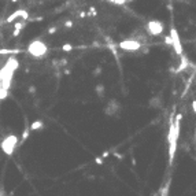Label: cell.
Masks as SVG:
<instances>
[{"instance_id": "cell-1", "label": "cell", "mask_w": 196, "mask_h": 196, "mask_svg": "<svg viewBox=\"0 0 196 196\" xmlns=\"http://www.w3.org/2000/svg\"><path fill=\"white\" fill-rule=\"evenodd\" d=\"M28 54L32 58H36V59H41L43 56L47 55L48 52V45L45 44L44 41L41 40H32L29 44H28Z\"/></svg>"}, {"instance_id": "cell-2", "label": "cell", "mask_w": 196, "mask_h": 196, "mask_svg": "<svg viewBox=\"0 0 196 196\" xmlns=\"http://www.w3.org/2000/svg\"><path fill=\"white\" fill-rule=\"evenodd\" d=\"M17 146H18V137H17V134H8L6 139L1 141V144H0L3 152L6 155H8V156H11L14 154V150H15Z\"/></svg>"}, {"instance_id": "cell-3", "label": "cell", "mask_w": 196, "mask_h": 196, "mask_svg": "<svg viewBox=\"0 0 196 196\" xmlns=\"http://www.w3.org/2000/svg\"><path fill=\"white\" fill-rule=\"evenodd\" d=\"M170 37H171V47H173V50L174 52L180 55V56H183V44H181V40H180V34H178L177 29L174 28V26H171L170 28Z\"/></svg>"}, {"instance_id": "cell-4", "label": "cell", "mask_w": 196, "mask_h": 196, "mask_svg": "<svg viewBox=\"0 0 196 196\" xmlns=\"http://www.w3.org/2000/svg\"><path fill=\"white\" fill-rule=\"evenodd\" d=\"M122 51H128V52H136V51L141 50V47L143 44L137 41V40H133V38H128V40H124V41H121L119 44H118Z\"/></svg>"}, {"instance_id": "cell-5", "label": "cell", "mask_w": 196, "mask_h": 196, "mask_svg": "<svg viewBox=\"0 0 196 196\" xmlns=\"http://www.w3.org/2000/svg\"><path fill=\"white\" fill-rule=\"evenodd\" d=\"M147 30L151 36H160L164 30V25L163 22H160L158 19H151L147 23Z\"/></svg>"}, {"instance_id": "cell-6", "label": "cell", "mask_w": 196, "mask_h": 196, "mask_svg": "<svg viewBox=\"0 0 196 196\" xmlns=\"http://www.w3.org/2000/svg\"><path fill=\"white\" fill-rule=\"evenodd\" d=\"M119 108H121V106H119V103L117 100H110L108 101V104H107V107L104 108V113L107 115H114L117 111H119Z\"/></svg>"}, {"instance_id": "cell-7", "label": "cell", "mask_w": 196, "mask_h": 196, "mask_svg": "<svg viewBox=\"0 0 196 196\" xmlns=\"http://www.w3.org/2000/svg\"><path fill=\"white\" fill-rule=\"evenodd\" d=\"M4 66H7L10 70L15 71V70L19 67V62L14 56H11V58H8V59H7V62H6V64H4Z\"/></svg>"}, {"instance_id": "cell-8", "label": "cell", "mask_w": 196, "mask_h": 196, "mask_svg": "<svg viewBox=\"0 0 196 196\" xmlns=\"http://www.w3.org/2000/svg\"><path fill=\"white\" fill-rule=\"evenodd\" d=\"M21 14H22V10H17V11H14L13 14H10L8 17H7L6 19V22L7 23H11V22H15L17 19L21 17Z\"/></svg>"}, {"instance_id": "cell-9", "label": "cell", "mask_w": 196, "mask_h": 196, "mask_svg": "<svg viewBox=\"0 0 196 196\" xmlns=\"http://www.w3.org/2000/svg\"><path fill=\"white\" fill-rule=\"evenodd\" d=\"M44 126V122L43 121H34L30 124V132L32 130H38V129H41V128Z\"/></svg>"}, {"instance_id": "cell-10", "label": "cell", "mask_w": 196, "mask_h": 196, "mask_svg": "<svg viewBox=\"0 0 196 196\" xmlns=\"http://www.w3.org/2000/svg\"><path fill=\"white\" fill-rule=\"evenodd\" d=\"M29 133H30V126H29V125L26 124L25 130L22 132V143H23V141H25V140L28 139V137H29Z\"/></svg>"}, {"instance_id": "cell-11", "label": "cell", "mask_w": 196, "mask_h": 196, "mask_svg": "<svg viewBox=\"0 0 196 196\" xmlns=\"http://www.w3.org/2000/svg\"><path fill=\"white\" fill-rule=\"evenodd\" d=\"M7 96H8V89L0 87V101L4 100V99H7Z\"/></svg>"}, {"instance_id": "cell-12", "label": "cell", "mask_w": 196, "mask_h": 196, "mask_svg": "<svg viewBox=\"0 0 196 196\" xmlns=\"http://www.w3.org/2000/svg\"><path fill=\"white\" fill-rule=\"evenodd\" d=\"M96 93L101 97V96L104 95V87H103V85H97V87H96Z\"/></svg>"}, {"instance_id": "cell-13", "label": "cell", "mask_w": 196, "mask_h": 196, "mask_svg": "<svg viewBox=\"0 0 196 196\" xmlns=\"http://www.w3.org/2000/svg\"><path fill=\"white\" fill-rule=\"evenodd\" d=\"M23 28H25V22H14V29L22 30Z\"/></svg>"}, {"instance_id": "cell-14", "label": "cell", "mask_w": 196, "mask_h": 196, "mask_svg": "<svg viewBox=\"0 0 196 196\" xmlns=\"http://www.w3.org/2000/svg\"><path fill=\"white\" fill-rule=\"evenodd\" d=\"M21 18H23V21H28L29 19V13L26 10H22V14H21Z\"/></svg>"}, {"instance_id": "cell-15", "label": "cell", "mask_w": 196, "mask_h": 196, "mask_svg": "<svg viewBox=\"0 0 196 196\" xmlns=\"http://www.w3.org/2000/svg\"><path fill=\"white\" fill-rule=\"evenodd\" d=\"M73 48H74V47H73L71 44H63L62 45V51H71Z\"/></svg>"}, {"instance_id": "cell-16", "label": "cell", "mask_w": 196, "mask_h": 196, "mask_svg": "<svg viewBox=\"0 0 196 196\" xmlns=\"http://www.w3.org/2000/svg\"><path fill=\"white\" fill-rule=\"evenodd\" d=\"M110 1H113L115 4H125L126 3V0H110Z\"/></svg>"}, {"instance_id": "cell-17", "label": "cell", "mask_w": 196, "mask_h": 196, "mask_svg": "<svg viewBox=\"0 0 196 196\" xmlns=\"http://www.w3.org/2000/svg\"><path fill=\"white\" fill-rule=\"evenodd\" d=\"M164 43H166V44H169V45H171V37H170V34L164 37Z\"/></svg>"}, {"instance_id": "cell-18", "label": "cell", "mask_w": 196, "mask_h": 196, "mask_svg": "<svg viewBox=\"0 0 196 196\" xmlns=\"http://www.w3.org/2000/svg\"><path fill=\"white\" fill-rule=\"evenodd\" d=\"M64 26H66V28H73V22H71V21H66V22H64Z\"/></svg>"}, {"instance_id": "cell-19", "label": "cell", "mask_w": 196, "mask_h": 196, "mask_svg": "<svg viewBox=\"0 0 196 196\" xmlns=\"http://www.w3.org/2000/svg\"><path fill=\"white\" fill-rule=\"evenodd\" d=\"M56 30H58V28H56V26H52V28H51L50 30H48V33H50V34H52V33H55Z\"/></svg>"}, {"instance_id": "cell-20", "label": "cell", "mask_w": 196, "mask_h": 196, "mask_svg": "<svg viewBox=\"0 0 196 196\" xmlns=\"http://www.w3.org/2000/svg\"><path fill=\"white\" fill-rule=\"evenodd\" d=\"M95 162L97 164H101V163H103V158H99V156H97V158L95 159Z\"/></svg>"}, {"instance_id": "cell-21", "label": "cell", "mask_w": 196, "mask_h": 196, "mask_svg": "<svg viewBox=\"0 0 196 196\" xmlns=\"http://www.w3.org/2000/svg\"><path fill=\"white\" fill-rule=\"evenodd\" d=\"M192 110H193V113L196 114V100L192 101Z\"/></svg>"}, {"instance_id": "cell-22", "label": "cell", "mask_w": 196, "mask_h": 196, "mask_svg": "<svg viewBox=\"0 0 196 196\" xmlns=\"http://www.w3.org/2000/svg\"><path fill=\"white\" fill-rule=\"evenodd\" d=\"M19 33H21V30H18V29H14V33H13V36H14V37H17V36H18Z\"/></svg>"}, {"instance_id": "cell-23", "label": "cell", "mask_w": 196, "mask_h": 196, "mask_svg": "<svg viewBox=\"0 0 196 196\" xmlns=\"http://www.w3.org/2000/svg\"><path fill=\"white\" fill-rule=\"evenodd\" d=\"M29 92H30V93H34V92H36V87H30V88H29Z\"/></svg>"}, {"instance_id": "cell-24", "label": "cell", "mask_w": 196, "mask_h": 196, "mask_svg": "<svg viewBox=\"0 0 196 196\" xmlns=\"http://www.w3.org/2000/svg\"><path fill=\"white\" fill-rule=\"evenodd\" d=\"M108 154H110V151L103 152V155H101V158H107V156H108Z\"/></svg>"}, {"instance_id": "cell-25", "label": "cell", "mask_w": 196, "mask_h": 196, "mask_svg": "<svg viewBox=\"0 0 196 196\" xmlns=\"http://www.w3.org/2000/svg\"><path fill=\"white\" fill-rule=\"evenodd\" d=\"M115 155V158H118V159H124V155H121V154H114Z\"/></svg>"}, {"instance_id": "cell-26", "label": "cell", "mask_w": 196, "mask_h": 196, "mask_svg": "<svg viewBox=\"0 0 196 196\" xmlns=\"http://www.w3.org/2000/svg\"><path fill=\"white\" fill-rule=\"evenodd\" d=\"M11 1H13V3H17V1H18V0H11Z\"/></svg>"}, {"instance_id": "cell-27", "label": "cell", "mask_w": 196, "mask_h": 196, "mask_svg": "<svg viewBox=\"0 0 196 196\" xmlns=\"http://www.w3.org/2000/svg\"><path fill=\"white\" fill-rule=\"evenodd\" d=\"M126 1H133V0H126Z\"/></svg>"}]
</instances>
